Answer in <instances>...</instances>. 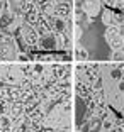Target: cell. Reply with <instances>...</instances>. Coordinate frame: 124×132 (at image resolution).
Returning <instances> with one entry per match:
<instances>
[{
  "instance_id": "6da1fadb",
  "label": "cell",
  "mask_w": 124,
  "mask_h": 132,
  "mask_svg": "<svg viewBox=\"0 0 124 132\" xmlns=\"http://www.w3.org/2000/svg\"><path fill=\"white\" fill-rule=\"evenodd\" d=\"M54 37L53 36H48V37H44V39H41V46L44 47V49H53L54 47Z\"/></svg>"
},
{
  "instance_id": "7a4b0ae2",
  "label": "cell",
  "mask_w": 124,
  "mask_h": 132,
  "mask_svg": "<svg viewBox=\"0 0 124 132\" xmlns=\"http://www.w3.org/2000/svg\"><path fill=\"white\" fill-rule=\"evenodd\" d=\"M56 29H58V31H63V22L61 20H56Z\"/></svg>"
},
{
  "instance_id": "3957f363",
  "label": "cell",
  "mask_w": 124,
  "mask_h": 132,
  "mask_svg": "<svg viewBox=\"0 0 124 132\" xmlns=\"http://www.w3.org/2000/svg\"><path fill=\"white\" fill-rule=\"evenodd\" d=\"M112 78H121V71H112Z\"/></svg>"
}]
</instances>
